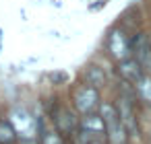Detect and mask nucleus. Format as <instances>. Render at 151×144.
I'll return each mask as SVG.
<instances>
[{
  "mask_svg": "<svg viewBox=\"0 0 151 144\" xmlns=\"http://www.w3.org/2000/svg\"><path fill=\"white\" fill-rule=\"evenodd\" d=\"M114 105H116V111H118L120 121L126 128L128 136L139 134V121H137V111H134L137 99L134 97H126V95H118L116 101H114Z\"/></svg>",
  "mask_w": 151,
  "mask_h": 144,
  "instance_id": "nucleus-6",
  "label": "nucleus"
},
{
  "mask_svg": "<svg viewBox=\"0 0 151 144\" xmlns=\"http://www.w3.org/2000/svg\"><path fill=\"white\" fill-rule=\"evenodd\" d=\"M106 52L108 56L118 64L126 58L132 56V50H130V37L126 35V31L122 27H112L106 35Z\"/></svg>",
  "mask_w": 151,
  "mask_h": 144,
  "instance_id": "nucleus-5",
  "label": "nucleus"
},
{
  "mask_svg": "<svg viewBox=\"0 0 151 144\" xmlns=\"http://www.w3.org/2000/svg\"><path fill=\"white\" fill-rule=\"evenodd\" d=\"M97 113L101 115L106 123V142L108 144H128V132L120 121V115L116 111V105L112 101H101Z\"/></svg>",
  "mask_w": 151,
  "mask_h": 144,
  "instance_id": "nucleus-3",
  "label": "nucleus"
},
{
  "mask_svg": "<svg viewBox=\"0 0 151 144\" xmlns=\"http://www.w3.org/2000/svg\"><path fill=\"white\" fill-rule=\"evenodd\" d=\"M2 50H4V29L0 25V56H2Z\"/></svg>",
  "mask_w": 151,
  "mask_h": 144,
  "instance_id": "nucleus-15",
  "label": "nucleus"
},
{
  "mask_svg": "<svg viewBox=\"0 0 151 144\" xmlns=\"http://www.w3.org/2000/svg\"><path fill=\"white\" fill-rule=\"evenodd\" d=\"M108 2H110V0H93V2L87 4V11H89V13H99L101 9H106Z\"/></svg>",
  "mask_w": 151,
  "mask_h": 144,
  "instance_id": "nucleus-14",
  "label": "nucleus"
},
{
  "mask_svg": "<svg viewBox=\"0 0 151 144\" xmlns=\"http://www.w3.org/2000/svg\"><path fill=\"white\" fill-rule=\"evenodd\" d=\"M50 121V128L56 130L66 142L77 134L79 130V113L70 107V103H64L60 99H54V101H48L44 103V109H42Z\"/></svg>",
  "mask_w": 151,
  "mask_h": 144,
  "instance_id": "nucleus-1",
  "label": "nucleus"
},
{
  "mask_svg": "<svg viewBox=\"0 0 151 144\" xmlns=\"http://www.w3.org/2000/svg\"><path fill=\"white\" fill-rule=\"evenodd\" d=\"M91 144H108V142H106V138H97V140H93Z\"/></svg>",
  "mask_w": 151,
  "mask_h": 144,
  "instance_id": "nucleus-17",
  "label": "nucleus"
},
{
  "mask_svg": "<svg viewBox=\"0 0 151 144\" xmlns=\"http://www.w3.org/2000/svg\"><path fill=\"white\" fill-rule=\"evenodd\" d=\"M6 115L17 130L19 144H40V111H33L29 105L17 101L15 105H11Z\"/></svg>",
  "mask_w": 151,
  "mask_h": 144,
  "instance_id": "nucleus-2",
  "label": "nucleus"
},
{
  "mask_svg": "<svg viewBox=\"0 0 151 144\" xmlns=\"http://www.w3.org/2000/svg\"><path fill=\"white\" fill-rule=\"evenodd\" d=\"M81 82H85V84H89V87H93V89H97V91H101L106 84H108V72L99 66V64H85L83 66V70H81V78H79Z\"/></svg>",
  "mask_w": 151,
  "mask_h": 144,
  "instance_id": "nucleus-9",
  "label": "nucleus"
},
{
  "mask_svg": "<svg viewBox=\"0 0 151 144\" xmlns=\"http://www.w3.org/2000/svg\"><path fill=\"white\" fill-rule=\"evenodd\" d=\"M50 4L54 9H62V0H50Z\"/></svg>",
  "mask_w": 151,
  "mask_h": 144,
  "instance_id": "nucleus-16",
  "label": "nucleus"
},
{
  "mask_svg": "<svg viewBox=\"0 0 151 144\" xmlns=\"http://www.w3.org/2000/svg\"><path fill=\"white\" fill-rule=\"evenodd\" d=\"M66 144H68V142H66Z\"/></svg>",
  "mask_w": 151,
  "mask_h": 144,
  "instance_id": "nucleus-18",
  "label": "nucleus"
},
{
  "mask_svg": "<svg viewBox=\"0 0 151 144\" xmlns=\"http://www.w3.org/2000/svg\"><path fill=\"white\" fill-rule=\"evenodd\" d=\"M79 130L89 132V134L99 136V138H106V123H104V119H101L99 113L81 115V117H79Z\"/></svg>",
  "mask_w": 151,
  "mask_h": 144,
  "instance_id": "nucleus-10",
  "label": "nucleus"
},
{
  "mask_svg": "<svg viewBox=\"0 0 151 144\" xmlns=\"http://www.w3.org/2000/svg\"><path fill=\"white\" fill-rule=\"evenodd\" d=\"M134 89H137V99L151 105V76L145 74V76L134 84Z\"/></svg>",
  "mask_w": 151,
  "mask_h": 144,
  "instance_id": "nucleus-12",
  "label": "nucleus"
},
{
  "mask_svg": "<svg viewBox=\"0 0 151 144\" xmlns=\"http://www.w3.org/2000/svg\"><path fill=\"white\" fill-rule=\"evenodd\" d=\"M101 95L97 89L85 84V82H77L70 89V107L79 113V115H87V113H97L99 105H101Z\"/></svg>",
  "mask_w": 151,
  "mask_h": 144,
  "instance_id": "nucleus-4",
  "label": "nucleus"
},
{
  "mask_svg": "<svg viewBox=\"0 0 151 144\" xmlns=\"http://www.w3.org/2000/svg\"><path fill=\"white\" fill-rule=\"evenodd\" d=\"M130 50L132 58L141 64L145 72H151V39L145 33H134L130 35Z\"/></svg>",
  "mask_w": 151,
  "mask_h": 144,
  "instance_id": "nucleus-7",
  "label": "nucleus"
},
{
  "mask_svg": "<svg viewBox=\"0 0 151 144\" xmlns=\"http://www.w3.org/2000/svg\"><path fill=\"white\" fill-rule=\"evenodd\" d=\"M0 144H19L17 130L11 123V119H9L6 113L0 115Z\"/></svg>",
  "mask_w": 151,
  "mask_h": 144,
  "instance_id": "nucleus-11",
  "label": "nucleus"
},
{
  "mask_svg": "<svg viewBox=\"0 0 151 144\" xmlns=\"http://www.w3.org/2000/svg\"><path fill=\"white\" fill-rule=\"evenodd\" d=\"M46 80L50 82V87L58 89V87H64V84H68V80H70V74H68L66 70H62V68H56V70H50V72L46 74Z\"/></svg>",
  "mask_w": 151,
  "mask_h": 144,
  "instance_id": "nucleus-13",
  "label": "nucleus"
},
{
  "mask_svg": "<svg viewBox=\"0 0 151 144\" xmlns=\"http://www.w3.org/2000/svg\"><path fill=\"white\" fill-rule=\"evenodd\" d=\"M116 74H118L120 80L130 82V84H137L147 72H145V70L141 68V64L130 56V58H126V60H122V62L116 64Z\"/></svg>",
  "mask_w": 151,
  "mask_h": 144,
  "instance_id": "nucleus-8",
  "label": "nucleus"
}]
</instances>
